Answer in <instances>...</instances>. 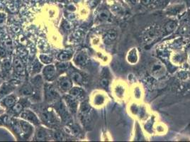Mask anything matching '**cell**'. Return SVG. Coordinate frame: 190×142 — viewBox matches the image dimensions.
Here are the masks:
<instances>
[{"label":"cell","mask_w":190,"mask_h":142,"mask_svg":"<svg viewBox=\"0 0 190 142\" xmlns=\"http://www.w3.org/2000/svg\"><path fill=\"white\" fill-rule=\"evenodd\" d=\"M9 127L13 132L21 139H29L34 132L32 125L26 120L11 119Z\"/></svg>","instance_id":"cell-1"},{"label":"cell","mask_w":190,"mask_h":142,"mask_svg":"<svg viewBox=\"0 0 190 142\" xmlns=\"http://www.w3.org/2000/svg\"><path fill=\"white\" fill-rule=\"evenodd\" d=\"M40 119L47 127L53 128L59 125V121L56 115L52 109L45 108L41 109Z\"/></svg>","instance_id":"cell-2"},{"label":"cell","mask_w":190,"mask_h":142,"mask_svg":"<svg viewBox=\"0 0 190 142\" xmlns=\"http://www.w3.org/2000/svg\"><path fill=\"white\" fill-rule=\"evenodd\" d=\"M20 117L21 119L27 121V122H29L31 125L36 126L40 125L41 121L38 119V117H37V115L34 112H32L30 109H26V110L23 111L20 114Z\"/></svg>","instance_id":"cell-3"},{"label":"cell","mask_w":190,"mask_h":142,"mask_svg":"<svg viewBox=\"0 0 190 142\" xmlns=\"http://www.w3.org/2000/svg\"><path fill=\"white\" fill-rule=\"evenodd\" d=\"M45 97L48 102H56L60 98L58 92L52 85H46L45 86Z\"/></svg>","instance_id":"cell-4"},{"label":"cell","mask_w":190,"mask_h":142,"mask_svg":"<svg viewBox=\"0 0 190 142\" xmlns=\"http://www.w3.org/2000/svg\"><path fill=\"white\" fill-rule=\"evenodd\" d=\"M53 136V134L50 133L47 129L43 127H38L36 130L34 139L36 141H48Z\"/></svg>","instance_id":"cell-5"},{"label":"cell","mask_w":190,"mask_h":142,"mask_svg":"<svg viewBox=\"0 0 190 142\" xmlns=\"http://www.w3.org/2000/svg\"><path fill=\"white\" fill-rule=\"evenodd\" d=\"M58 86L62 92H68L73 87V80L70 77L63 76L59 78Z\"/></svg>","instance_id":"cell-6"},{"label":"cell","mask_w":190,"mask_h":142,"mask_svg":"<svg viewBox=\"0 0 190 142\" xmlns=\"http://www.w3.org/2000/svg\"><path fill=\"white\" fill-rule=\"evenodd\" d=\"M56 68L53 65H48L44 67L43 70V76L47 81H53L56 76Z\"/></svg>","instance_id":"cell-7"},{"label":"cell","mask_w":190,"mask_h":142,"mask_svg":"<svg viewBox=\"0 0 190 142\" xmlns=\"http://www.w3.org/2000/svg\"><path fill=\"white\" fill-rule=\"evenodd\" d=\"M67 107L72 113H75L78 110V101L75 97H72L70 94L64 97Z\"/></svg>","instance_id":"cell-8"},{"label":"cell","mask_w":190,"mask_h":142,"mask_svg":"<svg viewBox=\"0 0 190 142\" xmlns=\"http://www.w3.org/2000/svg\"><path fill=\"white\" fill-rule=\"evenodd\" d=\"M16 102V97L14 94L6 95L1 101V104L6 108H11Z\"/></svg>","instance_id":"cell-9"},{"label":"cell","mask_w":190,"mask_h":142,"mask_svg":"<svg viewBox=\"0 0 190 142\" xmlns=\"http://www.w3.org/2000/svg\"><path fill=\"white\" fill-rule=\"evenodd\" d=\"M13 66H14V70L16 74L19 76H24L25 74V67L20 59L16 58L13 63Z\"/></svg>","instance_id":"cell-10"},{"label":"cell","mask_w":190,"mask_h":142,"mask_svg":"<svg viewBox=\"0 0 190 142\" xmlns=\"http://www.w3.org/2000/svg\"><path fill=\"white\" fill-rule=\"evenodd\" d=\"M19 93L21 95L24 97H29V96L32 95L34 93V87L33 86L29 84H26L23 85L19 90Z\"/></svg>","instance_id":"cell-11"},{"label":"cell","mask_w":190,"mask_h":142,"mask_svg":"<svg viewBox=\"0 0 190 142\" xmlns=\"http://www.w3.org/2000/svg\"><path fill=\"white\" fill-rule=\"evenodd\" d=\"M69 92H70V94L72 97H75L77 99L82 98L85 95L84 90L80 87H72Z\"/></svg>","instance_id":"cell-12"},{"label":"cell","mask_w":190,"mask_h":142,"mask_svg":"<svg viewBox=\"0 0 190 142\" xmlns=\"http://www.w3.org/2000/svg\"><path fill=\"white\" fill-rule=\"evenodd\" d=\"M70 78L73 80V82H74L77 84H82L83 80H84V78H83L82 75L78 71H73L70 73Z\"/></svg>","instance_id":"cell-13"},{"label":"cell","mask_w":190,"mask_h":142,"mask_svg":"<svg viewBox=\"0 0 190 142\" xmlns=\"http://www.w3.org/2000/svg\"><path fill=\"white\" fill-rule=\"evenodd\" d=\"M87 61V57L84 53H78L75 58V63L78 66H84Z\"/></svg>","instance_id":"cell-14"},{"label":"cell","mask_w":190,"mask_h":142,"mask_svg":"<svg viewBox=\"0 0 190 142\" xmlns=\"http://www.w3.org/2000/svg\"><path fill=\"white\" fill-rule=\"evenodd\" d=\"M11 109H12V112L14 115H20V114L24 111V104L21 102V101H19V102H16L15 104L11 107Z\"/></svg>","instance_id":"cell-15"},{"label":"cell","mask_w":190,"mask_h":142,"mask_svg":"<svg viewBox=\"0 0 190 142\" xmlns=\"http://www.w3.org/2000/svg\"><path fill=\"white\" fill-rule=\"evenodd\" d=\"M73 57V53L70 51H63L58 55V59L60 61H68Z\"/></svg>","instance_id":"cell-16"},{"label":"cell","mask_w":190,"mask_h":142,"mask_svg":"<svg viewBox=\"0 0 190 142\" xmlns=\"http://www.w3.org/2000/svg\"><path fill=\"white\" fill-rule=\"evenodd\" d=\"M70 64L69 63H67L66 61H62L60 63H57V65L55 66L57 71L59 72H63L65 71L68 70V68H70Z\"/></svg>","instance_id":"cell-17"},{"label":"cell","mask_w":190,"mask_h":142,"mask_svg":"<svg viewBox=\"0 0 190 142\" xmlns=\"http://www.w3.org/2000/svg\"><path fill=\"white\" fill-rule=\"evenodd\" d=\"M11 91V88L10 86L7 85H3L1 87H0V97H4L9 92Z\"/></svg>","instance_id":"cell-18"},{"label":"cell","mask_w":190,"mask_h":142,"mask_svg":"<svg viewBox=\"0 0 190 142\" xmlns=\"http://www.w3.org/2000/svg\"><path fill=\"white\" fill-rule=\"evenodd\" d=\"M177 24L173 21L168 22L165 24V30L168 32H173L176 29Z\"/></svg>","instance_id":"cell-19"},{"label":"cell","mask_w":190,"mask_h":142,"mask_svg":"<svg viewBox=\"0 0 190 142\" xmlns=\"http://www.w3.org/2000/svg\"><path fill=\"white\" fill-rule=\"evenodd\" d=\"M99 18L101 21H108L110 19V13L107 10H102L99 14Z\"/></svg>","instance_id":"cell-20"},{"label":"cell","mask_w":190,"mask_h":142,"mask_svg":"<svg viewBox=\"0 0 190 142\" xmlns=\"http://www.w3.org/2000/svg\"><path fill=\"white\" fill-rule=\"evenodd\" d=\"M11 61L9 59H5L4 60V61L2 62V68L4 71H8L11 69Z\"/></svg>","instance_id":"cell-21"},{"label":"cell","mask_w":190,"mask_h":142,"mask_svg":"<svg viewBox=\"0 0 190 142\" xmlns=\"http://www.w3.org/2000/svg\"><path fill=\"white\" fill-rule=\"evenodd\" d=\"M116 38V33L114 31H111L106 34V39L109 41H113Z\"/></svg>","instance_id":"cell-22"},{"label":"cell","mask_w":190,"mask_h":142,"mask_svg":"<svg viewBox=\"0 0 190 142\" xmlns=\"http://www.w3.org/2000/svg\"><path fill=\"white\" fill-rule=\"evenodd\" d=\"M40 59L41 60V61L43 62L44 63H46V64H48V63H50V62L52 61V60L50 59L49 57H48L47 55H41L40 56Z\"/></svg>","instance_id":"cell-23"},{"label":"cell","mask_w":190,"mask_h":142,"mask_svg":"<svg viewBox=\"0 0 190 142\" xmlns=\"http://www.w3.org/2000/svg\"><path fill=\"white\" fill-rule=\"evenodd\" d=\"M100 83L103 87H107L108 85H109V80L107 78H103V79H101Z\"/></svg>","instance_id":"cell-24"},{"label":"cell","mask_w":190,"mask_h":142,"mask_svg":"<svg viewBox=\"0 0 190 142\" xmlns=\"http://www.w3.org/2000/svg\"><path fill=\"white\" fill-rule=\"evenodd\" d=\"M6 20V15L5 14L3 13H0V25H2L3 24H4Z\"/></svg>","instance_id":"cell-25"},{"label":"cell","mask_w":190,"mask_h":142,"mask_svg":"<svg viewBox=\"0 0 190 142\" xmlns=\"http://www.w3.org/2000/svg\"><path fill=\"white\" fill-rule=\"evenodd\" d=\"M154 0H141V2L144 5H149L153 2Z\"/></svg>","instance_id":"cell-26"},{"label":"cell","mask_w":190,"mask_h":142,"mask_svg":"<svg viewBox=\"0 0 190 142\" xmlns=\"http://www.w3.org/2000/svg\"><path fill=\"white\" fill-rule=\"evenodd\" d=\"M6 55V52L3 48L0 47V58H4Z\"/></svg>","instance_id":"cell-27"}]
</instances>
